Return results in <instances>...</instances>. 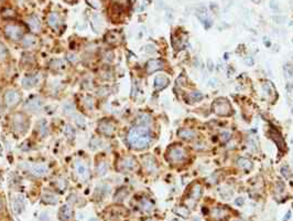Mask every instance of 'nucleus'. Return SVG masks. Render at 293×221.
<instances>
[{
	"label": "nucleus",
	"instance_id": "38",
	"mask_svg": "<svg viewBox=\"0 0 293 221\" xmlns=\"http://www.w3.org/2000/svg\"><path fill=\"white\" fill-rule=\"evenodd\" d=\"M54 185L56 186V188H57L60 191H64L66 189V181L64 180V179H62V178L57 179V180L54 183Z\"/></svg>",
	"mask_w": 293,
	"mask_h": 221
},
{
	"label": "nucleus",
	"instance_id": "37",
	"mask_svg": "<svg viewBox=\"0 0 293 221\" xmlns=\"http://www.w3.org/2000/svg\"><path fill=\"white\" fill-rule=\"evenodd\" d=\"M189 99L192 102H198L203 99V94L200 92H193V93H189Z\"/></svg>",
	"mask_w": 293,
	"mask_h": 221
},
{
	"label": "nucleus",
	"instance_id": "44",
	"mask_svg": "<svg viewBox=\"0 0 293 221\" xmlns=\"http://www.w3.org/2000/svg\"><path fill=\"white\" fill-rule=\"evenodd\" d=\"M263 89H265V91L268 92L269 95H272L273 93H274V89H273L272 84L269 83V82H268V83H265V85H263Z\"/></svg>",
	"mask_w": 293,
	"mask_h": 221
},
{
	"label": "nucleus",
	"instance_id": "5",
	"mask_svg": "<svg viewBox=\"0 0 293 221\" xmlns=\"http://www.w3.org/2000/svg\"><path fill=\"white\" fill-rule=\"evenodd\" d=\"M213 112L219 116H229L231 114V105L225 99H217L213 103Z\"/></svg>",
	"mask_w": 293,
	"mask_h": 221
},
{
	"label": "nucleus",
	"instance_id": "62",
	"mask_svg": "<svg viewBox=\"0 0 293 221\" xmlns=\"http://www.w3.org/2000/svg\"><path fill=\"white\" fill-rule=\"evenodd\" d=\"M292 42H293V40H292Z\"/></svg>",
	"mask_w": 293,
	"mask_h": 221
},
{
	"label": "nucleus",
	"instance_id": "18",
	"mask_svg": "<svg viewBox=\"0 0 293 221\" xmlns=\"http://www.w3.org/2000/svg\"><path fill=\"white\" fill-rule=\"evenodd\" d=\"M269 136L275 142V144L278 145L279 149L286 150V142H284V139H283V137L281 136L280 133L277 132L275 130H271L270 132H269Z\"/></svg>",
	"mask_w": 293,
	"mask_h": 221
},
{
	"label": "nucleus",
	"instance_id": "23",
	"mask_svg": "<svg viewBox=\"0 0 293 221\" xmlns=\"http://www.w3.org/2000/svg\"><path fill=\"white\" fill-rule=\"evenodd\" d=\"M177 135H179V137L183 138V139L191 140L195 137L196 133H195L194 130H189V128H182V130H180L179 132H177Z\"/></svg>",
	"mask_w": 293,
	"mask_h": 221
},
{
	"label": "nucleus",
	"instance_id": "55",
	"mask_svg": "<svg viewBox=\"0 0 293 221\" xmlns=\"http://www.w3.org/2000/svg\"><path fill=\"white\" fill-rule=\"evenodd\" d=\"M235 203L237 205V206H241L244 203V199L243 198H237V200L235 201Z\"/></svg>",
	"mask_w": 293,
	"mask_h": 221
},
{
	"label": "nucleus",
	"instance_id": "28",
	"mask_svg": "<svg viewBox=\"0 0 293 221\" xmlns=\"http://www.w3.org/2000/svg\"><path fill=\"white\" fill-rule=\"evenodd\" d=\"M23 65H25L27 68H31V66L34 64V56L31 55L30 53H24L22 55V60H21Z\"/></svg>",
	"mask_w": 293,
	"mask_h": 221
},
{
	"label": "nucleus",
	"instance_id": "46",
	"mask_svg": "<svg viewBox=\"0 0 293 221\" xmlns=\"http://www.w3.org/2000/svg\"><path fill=\"white\" fill-rule=\"evenodd\" d=\"M284 71L287 72L288 76H292V75H293V66L291 65V64L287 63L286 66H284Z\"/></svg>",
	"mask_w": 293,
	"mask_h": 221
},
{
	"label": "nucleus",
	"instance_id": "34",
	"mask_svg": "<svg viewBox=\"0 0 293 221\" xmlns=\"http://www.w3.org/2000/svg\"><path fill=\"white\" fill-rule=\"evenodd\" d=\"M174 211L179 216L183 217V218H187L189 216V210L186 207H177V209H175Z\"/></svg>",
	"mask_w": 293,
	"mask_h": 221
},
{
	"label": "nucleus",
	"instance_id": "24",
	"mask_svg": "<svg viewBox=\"0 0 293 221\" xmlns=\"http://www.w3.org/2000/svg\"><path fill=\"white\" fill-rule=\"evenodd\" d=\"M65 63H64L63 60H52L50 62V69L54 70V71H63L65 69Z\"/></svg>",
	"mask_w": 293,
	"mask_h": 221
},
{
	"label": "nucleus",
	"instance_id": "32",
	"mask_svg": "<svg viewBox=\"0 0 293 221\" xmlns=\"http://www.w3.org/2000/svg\"><path fill=\"white\" fill-rule=\"evenodd\" d=\"M29 25H30V28L32 29L33 32H39L41 29V24L36 18H31L29 20Z\"/></svg>",
	"mask_w": 293,
	"mask_h": 221
},
{
	"label": "nucleus",
	"instance_id": "48",
	"mask_svg": "<svg viewBox=\"0 0 293 221\" xmlns=\"http://www.w3.org/2000/svg\"><path fill=\"white\" fill-rule=\"evenodd\" d=\"M64 111H65L66 113H70V114H72V113L75 111V108H74V105L73 104H66L65 105V107H64Z\"/></svg>",
	"mask_w": 293,
	"mask_h": 221
},
{
	"label": "nucleus",
	"instance_id": "35",
	"mask_svg": "<svg viewBox=\"0 0 293 221\" xmlns=\"http://www.w3.org/2000/svg\"><path fill=\"white\" fill-rule=\"evenodd\" d=\"M49 24L52 27V28H56L58 24V15L55 13H52V15L49 17Z\"/></svg>",
	"mask_w": 293,
	"mask_h": 221
},
{
	"label": "nucleus",
	"instance_id": "26",
	"mask_svg": "<svg viewBox=\"0 0 293 221\" xmlns=\"http://www.w3.org/2000/svg\"><path fill=\"white\" fill-rule=\"evenodd\" d=\"M42 201L49 205H55L57 202V197L55 195H53L52 192H45L42 196Z\"/></svg>",
	"mask_w": 293,
	"mask_h": 221
},
{
	"label": "nucleus",
	"instance_id": "45",
	"mask_svg": "<svg viewBox=\"0 0 293 221\" xmlns=\"http://www.w3.org/2000/svg\"><path fill=\"white\" fill-rule=\"evenodd\" d=\"M104 61L107 62V63H110V62L114 61V54H113V52H107L106 54L104 55Z\"/></svg>",
	"mask_w": 293,
	"mask_h": 221
},
{
	"label": "nucleus",
	"instance_id": "49",
	"mask_svg": "<svg viewBox=\"0 0 293 221\" xmlns=\"http://www.w3.org/2000/svg\"><path fill=\"white\" fill-rule=\"evenodd\" d=\"M202 22H203V24H204L205 29H210V25H212V20H210V18H206L205 20H203Z\"/></svg>",
	"mask_w": 293,
	"mask_h": 221
},
{
	"label": "nucleus",
	"instance_id": "2",
	"mask_svg": "<svg viewBox=\"0 0 293 221\" xmlns=\"http://www.w3.org/2000/svg\"><path fill=\"white\" fill-rule=\"evenodd\" d=\"M11 127L15 134L23 135L30 127V121L28 116L23 113H15L11 120Z\"/></svg>",
	"mask_w": 293,
	"mask_h": 221
},
{
	"label": "nucleus",
	"instance_id": "14",
	"mask_svg": "<svg viewBox=\"0 0 293 221\" xmlns=\"http://www.w3.org/2000/svg\"><path fill=\"white\" fill-rule=\"evenodd\" d=\"M74 170H75L76 175L79 176V178H82L84 180H86L89 175L88 168L86 167L85 164L82 163V161H76L74 164Z\"/></svg>",
	"mask_w": 293,
	"mask_h": 221
},
{
	"label": "nucleus",
	"instance_id": "58",
	"mask_svg": "<svg viewBox=\"0 0 293 221\" xmlns=\"http://www.w3.org/2000/svg\"><path fill=\"white\" fill-rule=\"evenodd\" d=\"M290 214H291V212H290V211H288V214H287L286 218H283V220L286 221V220H288V219H290Z\"/></svg>",
	"mask_w": 293,
	"mask_h": 221
},
{
	"label": "nucleus",
	"instance_id": "13",
	"mask_svg": "<svg viewBox=\"0 0 293 221\" xmlns=\"http://www.w3.org/2000/svg\"><path fill=\"white\" fill-rule=\"evenodd\" d=\"M39 82H40L39 74H30V75H27L22 80V85L24 89H32V87L38 85Z\"/></svg>",
	"mask_w": 293,
	"mask_h": 221
},
{
	"label": "nucleus",
	"instance_id": "3",
	"mask_svg": "<svg viewBox=\"0 0 293 221\" xmlns=\"http://www.w3.org/2000/svg\"><path fill=\"white\" fill-rule=\"evenodd\" d=\"M187 158V152L185 148L181 146H171L167 152V159L168 161L172 164H177L181 161H184Z\"/></svg>",
	"mask_w": 293,
	"mask_h": 221
},
{
	"label": "nucleus",
	"instance_id": "16",
	"mask_svg": "<svg viewBox=\"0 0 293 221\" xmlns=\"http://www.w3.org/2000/svg\"><path fill=\"white\" fill-rule=\"evenodd\" d=\"M169 82V77L165 74H159L154 79V89L157 90V91H161V90H163L164 87L168 86Z\"/></svg>",
	"mask_w": 293,
	"mask_h": 221
},
{
	"label": "nucleus",
	"instance_id": "27",
	"mask_svg": "<svg viewBox=\"0 0 293 221\" xmlns=\"http://www.w3.org/2000/svg\"><path fill=\"white\" fill-rule=\"evenodd\" d=\"M237 165L239 166V168L245 169V170H248V169H250V168L253 167V164H251L250 160H248L247 158H244V157L238 158Z\"/></svg>",
	"mask_w": 293,
	"mask_h": 221
},
{
	"label": "nucleus",
	"instance_id": "7",
	"mask_svg": "<svg viewBox=\"0 0 293 221\" xmlns=\"http://www.w3.org/2000/svg\"><path fill=\"white\" fill-rule=\"evenodd\" d=\"M3 102H5L6 106L15 107L21 102V94L17 90H7L3 95Z\"/></svg>",
	"mask_w": 293,
	"mask_h": 221
},
{
	"label": "nucleus",
	"instance_id": "10",
	"mask_svg": "<svg viewBox=\"0 0 293 221\" xmlns=\"http://www.w3.org/2000/svg\"><path fill=\"white\" fill-rule=\"evenodd\" d=\"M229 212L230 211L228 210L226 207H216V208H213L212 210H210V216L212 217L213 220L222 221V220H225V219L228 218Z\"/></svg>",
	"mask_w": 293,
	"mask_h": 221
},
{
	"label": "nucleus",
	"instance_id": "36",
	"mask_svg": "<svg viewBox=\"0 0 293 221\" xmlns=\"http://www.w3.org/2000/svg\"><path fill=\"white\" fill-rule=\"evenodd\" d=\"M8 56V50L5 46V44L0 42V62L5 61Z\"/></svg>",
	"mask_w": 293,
	"mask_h": 221
},
{
	"label": "nucleus",
	"instance_id": "53",
	"mask_svg": "<svg viewBox=\"0 0 293 221\" xmlns=\"http://www.w3.org/2000/svg\"><path fill=\"white\" fill-rule=\"evenodd\" d=\"M245 62H246V64L247 65H253V58H247L245 60Z\"/></svg>",
	"mask_w": 293,
	"mask_h": 221
},
{
	"label": "nucleus",
	"instance_id": "12",
	"mask_svg": "<svg viewBox=\"0 0 293 221\" xmlns=\"http://www.w3.org/2000/svg\"><path fill=\"white\" fill-rule=\"evenodd\" d=\"M122 40V36L121 33L118 32V31H109L105 36V41L107 43L110 44V46H118L120 44Z\"/></svg>",
	"mask_w": 293,
	"mask_h": 221
},
{
	"label": "nucleus",
	"instance_id": "33",
	"mask_svg": "<svg viewBox=\"0 0 293 221\" xmlns=\"http://www.w3.org/2000/svg\"><path fill=\"white\" fill-rule=\"evenodd\" d=\"M83 104H84V107L87 109H91L94 107V99L91 96H89V95H87V96L84 97L83 99Z\"/></svg>",
	"mask_w": 293,
	"mask_h": 221
},
{
	"label": "nucleus",
	"instance_id": "59",
	"mask_svg": "<svg viewBox=\"0 0 293 221\" xmlns=\"http://www.w3.org/2000/svg\"><path fill=\"white\" fill-rule=\"evenodd\" d=\"M274 20H277V21H283V20H284V18H279V17H275Z\"/></svg>",
	"mask_w": 293,
	"mask_h": 221
},
{
	"label": "nucleus",
	"instance_id": "50",
	"mask_svg": "<svg viewBox=\"0 0 293 221\" xmlns=\"http://www.w3.org/2000/svg\"><path fill=\"white\" fill-rule=\"evenodd\" d=\"M281 173H282V175L286 176V177H290V170H289L288 166H284V167L281 168Z\"/></svg>",
	"mask_w": 293,
	"mask_h": 221
},
{
	"label": "nucleus",
	"instance_id": "9",
	"mask_svg": "<svg viewBox=\"0 0 293 221\" xmlns=\"http://www.w3.org/2000/svg\"><path fill=\"white\" fill-rule=\"evenodd\" d=\"M42 107H43V101L42 99H40L39 96L31 97V99H28V101L24 103V105H23V108L31 113L39 112Z\"/></svg>",
	"mask_w": 293,
	"mask_h": 221
},
{
	"label": "nucleus",
	"instance_id": "6",
	"mask_svg": "<svg viewBox=\"0 0 293 221\" xmlns=\"http://www.w3.org/2000/svg\"><path fill=\"white\" fill-rule=\"evenodd\" d=\"M97 130L98 133H100L101 135H104L106 137H111L116 132V125L113 121L108 120H101L98 123V126H97Z\"/></svg>",
	"mask_w": 293,
	"mask_h": 221
},
{
	"label": "nucleus",
	"instance_id": "31",
	"mask_svg": "<svg viewBox=\"0 0 293 221\" xmlns=\"http://www.w3.org/2000/svg\"><path fill=\"white\" fill-rule=\"evenodd\" d=\"M196 15L197 17H198V19H200L201 21L205 20V19L207 18V9H206V7H204V6H201V7H198L196 9Z\"/></svg>",
	"mask_w": 293,
	"mask_h": 221
},
{
	"label": "nucleus",
	"instance_id": "4",
	"mask_svg": "<svg viewBox=\"0 0 293 221\" xmlns=\"http://www.w3.org/2000/svg\"><path fill=\"white\" fill-rule=\"evenodd\" d=\"M116 168L119 173H131L138 168V163L132 156H124L118 159Z\"/></svg>",
	"mask_w": 293,
	"mask_h": 221
},
{
	"label": "nucleus",
	"instance_id": "51",
	"mask_svg": "<svg viewBox=\"0 0 293 221\" xmlns=\"http://www.w3.org/2000/svg\"><path fill=\"white\" fill-rule=\"evenodd\" d=\"M207 68H208V71H210V72L214 70V64H213V61L210 60V59H208L207 60Z\"/></svg>",
	"mask_w": 293,
	"mask_h": 221
},
{
	"label": "nucleus",
	"instance_id": "17",
	"mask_svg": "<svg viewBox=\"0 0 293 221\" xmlns=\"http://www.w3.org/2000/svg\"><path fill=\"white\" fill-rule=\"evenodd\" d=\"M142 164H143L144 168H146V170L150 171V173H152V171H155L157 170V161H155V159H154V157H152L151 155H146L142 157Z\"/></svg>",
	"mask_w": 293,
	"mask_h": 221
},
{
	"label": "nucleus",
	"instance_id": "30",
	"mask_svg": "<svg viewBox=\"0 0 293 221\" xmlns=\"http://www.w3.org/2000/svg\"><path fill=\"white\" fill-rule=\"evenodd\" d=\"M13 209H15V214H20V212H22L23 209H24V202H23L22 199L21 198L15 199V203H13Z\"/></svg>",
	"mask_w": 293,
	"mask_h": 221
},
{
	"label": "nucleus",
	"instance_id": "19",
	"mask_svg": "<svg viewBox=\"0 0 293 221\" xmlns=\"http://www.w3.org/2000/svg\"><path fill=\"white\" fill-rule=\"evenodd\" d=\"M201 195H202V187H201L200 183H195V185H193L192 189L189 190V200H193L194 202H197Z\"/></svg>",
	"mask_w": 293,
	"mask_h": 221
},
{
	"label": "nucleus",
	"instance_id": "8",
	"mask_svg": "<svg viewBox=\"0 0 293 221\" xmlns=\"http://www.w3.org/2000/svg\"><path fill=\"white\" fill-rule=\"evenodd\" d=\"M6 37L11 41H20L23 38V29L19 24H8L5 29Z\"/></svg>",
	"mask_w": 293,
	"mask_h": 221
},
{
	"label": "nucleus",
	"instance_id": "57",
	"mask_svg": "<svg viewBox=\"0 0 293 221\" xmlns=\"http://www.w3.org/2000/svg\"><path fill=\"white\" fill-rule=\"evenodd\" d=\"M271 8L272 9H278V6H277V2L274 3V0H271Z\"/></svg>",
	"mask_w": 293,
	"mask_h": 221
},
{
	"label": "nucleus",
	"instance_id": "25",
	"mask_svg": "<svg viewBox=\"0 0 293 221\" xmlns=\"http://www.w3.org/2000/svg\"><path fill=\"white\" fill-rule=\"evenodd\" d=\"M107 171H108V164L106 163V161H104V160H101V161H98L96 165V173L97 175L99 176H104L107 174Z\"/></svg>",
	"mask_w": 293,
	"mask_h": 221
},
{
	"label": "nucleus",
	"instance_id": "40",
	"mask_svg": "<svg viewBox=\"0 0 293 221\" xmlns=\"http://www.w3.org/2000/svg\"><path fill=\"white\" fill-rule=\"evenodd\" d=\"M101 145V140L99 139L98 137H93L91 139V143H89V146H91V149H96V148H98L99 146Z\"/></svg>",
	"mask_w": 293,
	"mask_h": 221
},
{
	"label": "nucleus",
	"instance_id": "60",
	"mask_svg": "<svg viewBox=\"0 0 293 221\" xmlns=\"http://www.w3.org/2000/svg\"><path fill=\"white\" fill-rule=\"evenodd\" d=\"M253 2H255V3H260L261 2V0H251Z\"/></svg>",
	"mask_w": 293,
	"mask_h": 221
},
{
	"label": "nucleus",
	"instance_id": "41",
	"mask_svg": "<svg viewBox=\"0 0 293 221\" xmlns=\"http://www.w3.org/2000/svg\"><path fill=\"white\" fill-rule=\"evenodd\" d=\"M127 193H128L127 189H125V188L119 189V190L116 192V195H115V199H116V200H122V199L127 196Z\"/></svg>",
	"mask_w": 293,
	"mask_h": 221
},
{
	"label": "nucleus",
	"instance_id": "29",
	"mask_svg": "<svg viewBox=\"0 0 293 221\" xmlns=\"http://www.w3.org/2000/svg\"><path fill=\"white\" fill-rule=\"evenodd\" d=\"M152 207H153V205H152V202L149 200V199H146V198L141 199V201H140V208H141L143 211L149 212V211L152 210Z\"/></svg>",
	"mask_w": 293,
	"mask_h": 221
},
{
	"label": "nucleus",
	"instance_id": "21",
	"mask_svg": "<svg viewBox=\"0 0 293 221\" xmlns=\"http://www.w3.org/2000/svg\"><path fill=\"white\" fill-rule=\"evenodd\" d=\"M36 133L40 135V137H44V136H46V135L49 134V127H48V123H46V121H44V120L39 121V122L36 123Z\"/></svg>",
	"mask_w": 293,
	"mask_h": 221
},
{
	"label": "nucleus",
	"instance_id": "22",
	"mask_svg": "<svg viewBox=\"0 0 293 221\" xmlns=\"http://www.w3.org/2000/svg\"><path fill=\"white\" fill-rule=\"evenodd\" d=\"M60 218L65 221L71 220V219L73 218V210H72L71 207L67 206V205L62 207V208L60 209Z\"/></svg>",
	"mask_w": 293,
	"mask_h": 221
},
{
	"label": "nucleus",
	"instance_id": "42",
	"mask_svg": "<svg viewBox=\"0 0 293 221\" xmlns=\"http://www.w3.org/2000/svg\"><path fill=\"white\" fill-rule=\"evenodd\" d=\"M284 190H286V188H284V185H283L282 183H281L280 180L277 183V185H275V193L277 195H282V193H284Z\"/></svg>",
	"mask_w": 293,
	"mask_h": 221
},
{
	"label": "nucleus",
	"instance_id": "11",
	"mask_svg": "<svg viewBox=\"0 0 293 221\" xmlns=\"http://www.w3.org/2000/svg\"><path fill=\"white\" fill-rule=\"evenodd\" d=\"M164 68V62L159 59H153V60H149L146 64V71L148 74H151L155 71H159Z\"/></svg>",
	"mask_w": 293,
	"mask_h": 221
},
{
	"label": "nucleus",
	"instance_id": "43",
	"mask_svg": "<svg viewBox=\"0 0 293 221\" xmlns=\"http://www.w3.org/2000/svg\"><path fill=\"white\" fill-rule=\"evenodd\" d=\"M65 134L66 136H67L68 138H71V139H73V138L75 137V130H74V128L72 126H66Z\"/></svg>",
	"mask_w": 293,
	"mask_h": 221
},
{
	"label": "nucleus",
	"instance_id": "54",
	"mask_svg": "<svg viewBox=\"0 0 293 221\" xmlns=\"http://www.w3.org/2000/svg\"><path fill=\"white\" fill-rule=\"evenodd\" d=\"M146 48H148V49H146V52H154V51H155V50H154V46H151V44H149V46H146Z\"/></svg>",
	"mask_w": 293,
	"mask_h": 221
},
{
	"label": "nucleus",
	"instance_id": "15",
	"mask_svg": "<svg viewBox=\"0 0 293 221\" xmlns=\"http://www.w3.org/2000/svg\"><path fill=\"white\" fill-rule=\"evenodd\" d=\"M31 174H32L34 177H43L45 176L49 171V168L45 164H39V165H33L29 169Z\"/></svg>",
	"mask_w": 293,
	"mask_h": 221
},
{
	"label": "nucleus",
	"instance_id": "52",
	"mask_svg": "<svg viewBox=\"0 0 293 221\" xmlns=\"http://www.w3.org/2000/svg\"><path fill=\"white\" fill-rule=\"evenodd\" d=\"M68 60H71L72 62H76L77 61V58H76V55L75 54H72V53H70L68 54Z\"/></svg>",
	"mask_w": 293,
	"mask_h": 221
},
{
	"label": "nucleus",
	"instance_id": "47",
	"mask_svg": "<svg viewBox=\"0 0 293 221\" xmlns=\"http://www.w3.org/2000/svg\"><path fill=\"white\" fill-rule=\"evenodd\" d=\"M220 138H222L223 143L228 142V140L230 139V134L228 132H223L222 134H220Z\"/></svg>",
	"mask_w": 293,
	"mask_h": 221
},
{
	"label": "nucleus",
	"instance_id": "1",
	"mask_svg": "<svg viewBox=\"0 0 293 221\" xmlns=\"http://www.w3.org/2000/svg\"><path fill=\"white\" fill-rule=\"evenodd\" d=\"M129 145L134 149H144L150 145L152 140L151 133L146 126H137L129 130L127 136Z\"/></svg>",
	"mask_w": 293,
	"mask_h": 221
},
{
	"label": "nucleus",
	"instance_id": "39",
	"mask_svg": "<svg viewBox=\"0 0 293 221\" xmlns=\"http://www.w3.org/2000/svg\"><path fill=\"white\" fill-rule=\"evenodd\" d=\"M113 2H114L115 7H118L120 8V9H122V8L128 7L129 0H113Z\"/></svg>",
	"mask_w": 293,
	"mask_h": 221
},
{
	"label": "nucleus",
	"instance_id": "61",
	"mask_svg": "<svg viewBox=\"0 0 293 221\" xmlns=\"http://www.w3.org/2000/svg\"><path fill=\"white\" fill-rule=\"evenodd\" d=\"M0 210H1V201H0Z\"/></svg>",
	"mask_w": 293,
	"mask_h": 221
},
{
	"label": "nucleus",
	"instance_id": "20",
	"mask_svg": "<svg viewBox=\"0 0 293 221\" xmlns=\"http://www.w3.org/2000/svg\"><path fill=\"white\" fill-rule=\"evenodd\" d=\"M22 46L24 49H31L33 46H36V42H38V39L36 38L32 34H27L22 38Z\"/></svg>",
	"mask_w": 293,
	"mask_h": 221
},
{
	"label": "nucleus",
	"instance_id": "56",
	"mask_svg": "<svg viewBox=\"0 0 293 221\" xmlns=\"http://www.w3.org/2000/svg\"><path fill=\"white\" fill-rule=\"evenodd\" d=\"M287 90H288L289 93H292V92H293V86H292V85H291L290 83L287 84Z\"/></svg>",
	"mask_w": 293,
	"mask_h": 221
}]
</instances>
